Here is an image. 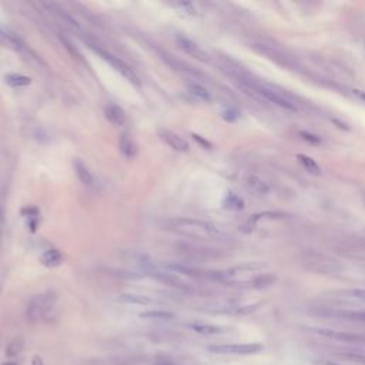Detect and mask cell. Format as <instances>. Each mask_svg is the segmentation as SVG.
Segmentation results:
<instances>
[{
  "mask_svg": "<svg viewBox=\"0 0 365 365\" xmlns=\"http://www.w3.org/2000/svg\"><path fill=\"white\" fill-rule=\"evenodd\" d=\"M265 268L267 267L264 264L248 262V264L235 265L233 268L217 272L214 277L217 280L225 282V284L253 285L255 288H262V287H267L275 281V277L271 275L270 272L265 271Z\"/></svg>",
  "mask_w": 365,
  "mask_h": 365,
  "instance_id": "obj_1",
  "label": "cell"
},
{
  "mask_svg": "<svg viewBox=\"0 0 365 365\" xmlns=\"http://www.w3.org/2000/svg\"><path fill=\"white\" fill-rule=\"evenodd\" d=\"M169 228L177 234L188 238L206 240V241H221L225 234L214 224L196 218H176L169 221Z\"/></svg>",
  "mask_w": 365,
  "mask_h": 365,
  "instance_id": "obj_2",
  "label": "cell"
},
{
  "mask_svg": "<svg viewBox=\"0 0 365 365\" xmlns=\"http://www.w3.org/2000/svg\"><path fill=\"white\" fill-rule=\"evenodd\" d=\"M301 264L308 271L324 274V275H335L342 270V267L339 265L337 260L319 253H305L301 258Z\"/></svg>",
  "mask_w": 365,
  "mask_h": 365,
  "instance_id": "obj_3",
  "label": "cell"
},
{
  "mask_svg": "<svg viewBox=\"0 0 365 365\" xmlns=\"http://www.w3.org/2000/svg\"><path fill=\"white\" fill-rule=\"evenodd\" d=\"M56 294L55 291H47L43 294L35 295L32 300L29 301L28 309H26V317L30 322H38L43 317H46L50 312V309L56 304Z\"/></svg>",
  "mask_w": 365,
  "mask_h": 365,
  "instance_id": "obj_4",
  "label": "cell"
},
{
  "mask_svg": "<svg viewBox=\"0 0 365 365\" xmlns=\"http://www.w3.org/2000/svg\"><path fill=\"white\" fill-rule=\"evenodd\" d=\"M90 49L93 50L94 53H97L99 56L102 57L104 62H107L109 65L112 66L116 72H119L123 77H126L130 83H133L134 86H140V79H139V76L136 75V73L133 72V69H131L130 66L126 65L120 57H116L114 55H112V53H109L107 50H103L102 47H97L94 46V45H90Z\"/></svg>",
  "mask_w": 365,
  "mask_h": 365,
  "instance_id": "obj_5",
  "label": "cell"
},
{
  "mask_svg": "<svg viewBox=\"0 0 365 365\" xmlns=\"http://www.w3.org/2000/svg\"><path fill=\"white\" fill-rule=\"evenodd\" d=\"M264 346L261 344H225V345H210L208 351L215 354H238L248 355L261 351Z\"/></svg>",
  "mask_w": 365,
  "mask_h": 365,
  "instance_id": "obj_6",
  "label": "cell"
},
{
  "mask_svg": "<svg viewBox=\"0 0 365 365\" xmlns=\"http://www.w3.org/2000/svg\"><path fill=\"white\" fill-rule=\"evenodd\" d=\"M309 332H314L321 337L337 339V341H348V342H364L365 338L358 334L352 332H345V331H337V329H329V328H319V327H309Z\"/></svg>",
  "mask_w": 365,
  "mask_h": 365,
  "instance_id": "obj_7",
  "label": "cell"
},
{
  "mask_svg": "<svg viewBox=\"0 0 365 365\" xmlns=\"http://www.w3.org/2000/svg\"><path fill=\"white\" fill-rule=\"evenodd\" d=\"M178 47L188 55L190 57H194L197 60H201V62H208V55L201 49V47L197 45L196 42H193L191 39L186 38V36H177L176 38Z\"/></svg>",
  "mask_w": 365,
  "mask_h": 365,
  "instance_id": "obj_8",
  "label": "cell"
},
{
  "mask_svg": "<svg viewBox=\"0 0 365 365\" xmlns=\"http://www.w3.org/2000/svg\"><path fill=\"white\" fill-rule=\"evenodd\" d=\"M159 137L161 141H164L170 149H173L174 151H180V153H186L190 150V146L186 139H183L180 134L174 133L171 130H166V129H161L159 130Z\"/></svg>",
  "mask_w": 365,
  "mask_h": 365,
  "instance_id": "obj_9",
  "label": "cell"
},
{
  "mask_svg": "<svg viewBox=\"0 0 365 365\" xmlns=\"http://www.w3.org/2000/svg\"><path fill=\"white\" fill-rule=\"evenodd\" d=\"M317 314L318 315L334 317V318H344L365 322V309L364 311H354V309H318Z\"/></svg>",
  "mask_w": 365,
  "mask_h": 365,
  "instance_id": "obj_10",
  "label": "cell"
},
{
  "mask_svg": "<svg viewBox=\"0 0 365 365\" xmlns=\"http://www.w3.org/2000/svg\"><path fill=\"white\" fill-rule=\"evenodd\" d=\"M73 166H75V171L77 178L80 180V183L86 186V187H93L94 186V176L93 173L90 171L89 166L83 163L80 159H75L73 161Z\"/></svg>",
  "mask_w": 365,
  "mask_h": 365,
  "instance_id": "obj_11",
  "label": "cell"
},
{
  "mask_svg": "<svg viewBox=\"0 0 365 365\" xmlns=\"http://www.w3.org/2000/svg\"><path fill=\"white\" fill-rule=\"evenodd\" d=\"M104 117L112 123L113 126H123L126 123V113L117 104H109L104 107Z\"/></svg>",
  "mask_w": 365,
  "mask_h": 365,
  "instance_id": "obj_12",
  "label": "cell"
},
{
  "mask_svg": "<svg viewBox=\"0 0 365 365\" xmlns=\"http://www.w3.org/2000/svg\"><path fill=\"white\" fill-rule=\"evenodd\" d=\"M117 300L123 304H131V305H150V304H153V300L150 297L143 295V294H134V292L120 294Z\"/></svg>",
  "mask_w": 365,
  "mask_h": 365,
  "instance_id": "obj_13",
  "label": "cell"
},
{
  "mask_svg": "<svg viewBox=\"0 0 365 365\" xmlns=\"http://www.w3.org/2000/svg\"><path fill=\"white\" fill-rule=\"evenodd\" d=\"M40 262L45 267H49V268L57 267V265H60L63 262V254L60 253L57 248H49V250H46L45 253L42 254Z\"/></svg>",
  "mask_w": 365,
  "mask_h": 365,
  "instance_id": "obj_14",
  "label": "cell"
},
{
  "mask_svg": "<svg viewBox=\"0 0 365 365\" xmlns=\"http://www.w3.org/2000/svg\"><path fill=\"white\" fill-rule=\"evenodd\" d=\"M119 147H120V151H122L123 156L127 157V159H133L137 154V146H136V143L133 141V139H131L127 133H123L122 136H120Z\"/></svg>",
  "mask_w": 365,
  "mask_h": 365,
  "instance_id": "obj_15",
  "label": "cell"
},
{
  "mask_svg": "<svg viewBox=\"0 0 365 365\" xmlns=\"http://www.w3.org/2000/svg\"><path fill=\"white\" fill-rule=\"evenodd\" d=\"M188 327L191 328L194 332L201 334V335H215V334L223 332V328L213 325V324H206V322H193Z\"/></svg>",
  "mask_w": 365,
  "mask_h": 365,
  "instance_id": "obj_16",
  "label": "cell"
},
{
  "mask_svg": "<svg viewBox=\"0 0 365 365\" xmlns=\"http://www.w3.org/2000/svg\"><path fill=\"white\" fill-rule=\"evenodd\" d=\"M247 186L250 187V190L253 193L258 194V196H264V194H267L270 191L268 184L262 178L258 177V176H250L248 180H247Z\"/></svg>",
  "mask_w": 365,
  "mask_h": 365,
  "instance_id": "obj_17",
  "label": "cell"
},
{
  "mask_svg": "<svg viewBox=\"0 0 365 365\" xmlns=\"http://www.w3.org/2000/svg\"><path fill=\"white\" fill-rule=\"evenodd\" d=\"M187 90L188 93L191 94V96H194L197 100H200V102H211V99H213L211 93L207 90L206 87H203L201 85L190 83V85L187 86Z\"/></svg>",
  "mask_w": 365,
  "mask_h": 365,
  "instance_id": "obj_18",
  "label": "cell"
},
{
  "mask_svg": "<svg viewBox=\"0 0 365 365\" xmlns=\"http://www.w3.org/2000/svg\"><path fill=\"white\" fill-rule=\"evenodd\" d=\"M5 83L10 87H25L32 83V79L19 73H9L5 76Z\"/></svg>",
  "mask_w": 365,
  "mask_h": 365,
  "instance_id": "obj_19",
  "label": "cell"
},
{
  "mask_svg": "<svg viewBox=\"0 0 365 365\" xmlns=\"http://www.w3.org/2000/svg\"><path fill=\"white\" fill-rule=\"evenodd\" d=\"M25 349V339L23 337H15L9 344H8V348H6V355L9 358H15V356L20 355Z\"/></svg>",
  "mask_w": 365,
  "mask_h": 365,
  "instance_id": "obj_20",
  "label": "cell"
},
{
  "mask_svg": "<svg viewBox=\"0 0 365 365\" xmlns=\"http://www.w3.org/2000/svg\"><path fill=\"white\" fill-rule=\"evenodd\" d=\"M297 159H298V161L301 163V166L307 170L308 173L314 174V176H319L321 169H319L318 164L315 163V160H312L311 157H308V156H305V154H298Z\"/></svg>",
  "mask_w": 365,
  "mask_h": 365,
  "instance_id": "obj_21",
  "label": "cell"
},
{
  "mask_svg": "<svg viewBox=\"0 0 365 365\" xmlns=\"http://www.w3.org/2000/svg\"><path fill=\"white\" fill-rule=\"evenodd\" d=\"M46 6L49 8V10H50L52 13H55V15H56L59 19L63 20L66 25H69L70 28H73V29H79V23H77V22H76V20L73 19L70 15H67L65 10L59 9V8L55 6V5H46Z\"/></svg>",
  "mask_w": 365,
  "mask_h": 365,
  "instance_id": "obj_22",
  "label": "cell"
},
{
  "mask_svg": "<svg viewBox=\"0 0 365 365\" xmlns=\"http://www.w3.org/2000/svg\"><path fill=\"white\" fill-rule=\"evenodd\" d=\"M338 295L345 300L365 301V288H348V290L339 291Z\"/></svg>",
  "mask_w": 365,
  "mask_h": 365,
  "instance_id": "obj_23",
  "label": "cell"
},
{
  "mask_svg": "<svg viewBox=\"0 0 365 365\" xmlns=\"http://www.w3.org/2000/svg\"><path fill=\"white\" fill-rule=\"evenodd\" d=\"M224 207L230 210H241L244 207V201L234 193H228L224 200Z\"/></svg>",
  "mask_w": 365,
  "mask_h": 365,
  "instance_id": "obj_24",
  "label": "cell"
},
{
  "mask_svg": "<svg viewBox=\"0 0 365 365\" xmlns=\"http://www.w3.org/2000/svg\"><path fill=\"white\" fill-rule=\"evenodd\" d=\"M140 317L149 319H173L174 314L170 311H146V312H141Z\"/></svg>",
  "mask_w": 365,
  "mask_h": 365,
  "instance_id": "obj_25",
  "label": "cell"
},
{
  "mask_svg": "<svg viewBox=\"0 0 365 365\" xmlns=\"http://www.w3.org/2000/svg\"><path fill=\"white\" fill-rule=\"evenodd\" d=\"M337 356L339 358V361H344V362H351V364L356 362L358 365H364L365 364V355H362V354H352V352H344V354H338Z\"/></svg>",
  "mask_w": 365,
  "mask_h": 365,
  "instance_id": "obj_26",
  "label": "cell"
},
{
  "mask_svg": "<svg viewBox=\"0 0 365 365\" xmlns=\"http://www.w3.org/2000/svg\"><path fill=\"white\" fill-rule=\"evenodd\" d=\"M60 42H62V45L65 46V49L70 53V56L76 59V60H79V62H83V59H82V53L77 50L75 47V45L69 40V39L66 38V36H60Z\"/></svg>",
  "mask_w": 365,
  "mask_h": 365,
  "instance_id": "obj_27",
  "label": "cell"
},
{
  "mask_svg": "<svg viewBox=\"0 0 365 365\" xmlns=\"http://www.w3.org/2000/svg\"><path fill=\"white\" fill-rule=\"evenodd\" d=\"M223 119H225L227 122H234L238 119V113L235 112V110H231V109H228V110H225L223 112Z\"/></svg>",
  "mask_w": 365,
  "mask_h": 365,
  "instance_id": "obj_28",
  "label": "cell"
},
{
  "mask_svg": "<svg viewBox=\"0 0 365 365\" xmlns=\"http://www.w3.org/2000/svg\"><path fill=\"white\" fill-rule=\"evenodd\" d=\"M300 134L302 136V139H304V140L311 141V143H314V144H319V143H321L319 137H317V136H312V134H309V133H305V131H301Z\"/></svg>",
  "mask_w": 365,
  "mask_h": 365,
  "instance_id": "obj_29",
  "label": "cell"
},
{
  "mask_svg": "<svg viewBox=\"0 0 365 365\" xmlns=\"http://www.w3.org/2000/svg\"><path fill=\"white\" fill-rule=\"evenodd\" d=\"M348 92L352 94L354 97H356L358 100L364 102L365 103V92L364 90H359V89H348Z\"/></svg>",
  "mask_w": 365,
  "mask_h": 365,
  "instance_id": "obj_30",
  "label": "cell"
},
{
  "mask_svg": "<svg viewBox=\"0 0 365 365\" xmlns=\"http://www.w3.org/2000/svg\"><path fill=\"white\" fill-rule=\"evenodd\" d=\"M193 139H194V140H196L197 143H200V144H203V146H204L206 149H210V147H211V144H210V143H208V141H207V140H204V139H203L201 136H198V134H193Z\"/></svg>",
  "mask_w": 365,
  "mask_h": 365,
  "instance_id": "obj_31",
  "label": "cell"
},
{
  "mask_svg": "<svg viewBox=\"0 0 365 365\" xmlns=\"http://www.w3.org/2000/svg\"><path fill=\"white\" fill-rule=\"evenodd\" d=\"M324 365H352L351 362H344V361H341V362H338V361H324Z\"/></svg>",
  "mask_w": 365,
  "mask_h": 365,
  "instance_id": "obj_32",
  "label": "cell"
},
{
  "mask_svg": "<svg viewBox=\"0 0 365 365\" xmlns=\"http://www.w3.org/2000/svg\"><path fill=\"white\" fill-rule=\"evenodd\" d=\"M32 365H45V364H43V359H42L40 356L35 355L33 356V359H32Z\"/></svg>",
  "mask_w": 365,
  "mask_h": 365,
  "instance_id": "obj_33",
  "label": "cell"
},
{
  "mask_svg": "<svg viewBox=\"0 0 365 365\" xmlns=\"http://www.w3.org/2000/svg\"><path fill=\"white\" fill-rule=\"evenodd\" d=\"M2 231H3V211L0 208V240H2Z\"/></svg>",
  "mask_w": 365,
  "mask_h": 365,
  "instance_id": "obj_34",
  "label": "cell"
},
{
  "mask_svg": "<svg viewBox=\"0 0 365 365\" xmlns=\"http://www.w3.org/2000/svg\"><path fill=\"white\" fill-rule=\"evenodd\" d=\"M159 365H184V364H176V362H161Z\"/></svg>",
  "mask_w": 365,
  "mask_h": 365,
  "instance_id": "obj_35",
  "label": "cell"
},
{
  "mask_svg": "<svg viewBox=\"0 0 365 365\" xmlns=\"http://www.w3.org/2000/svg\"><path fill=\"white\" fill-rule=\"evenodd\" d=\"M3 365H16V364H15V362H5Z\"/></svg>",
  "mask_w": 365,
  "mask_h": 365,
  "instance_id": "obj_36",
  "label": "cell"
},
{
  "mask_svg": "<svg viewBox=\"0 0 365 365\" xmlns=\"http://www.w3.org/2000/svg\"><path fill=\"white\" fill-rule=\"evenodd\" d=\"M364 39H365V32H364Z\"/></svg>",
  "mask_w": 365,
  "mask_h": 365,
  "instance_id": "obj_37",
  "label": "cell"
},
{
  "mask_svg": "<svg viewBox=\"0 0 365 365\" xmlns=\"http://www.w3.org/2000/svg\"><path fill=\"white\" fill-rule=\"evenodd\" d=\"M364 203H365V197H364Z\"/></svg>",
  "mask_w": 365,
  "mask_h": 365,
  "instance_id": "obj_38",
  "label": "cell"
}]
</instances>
